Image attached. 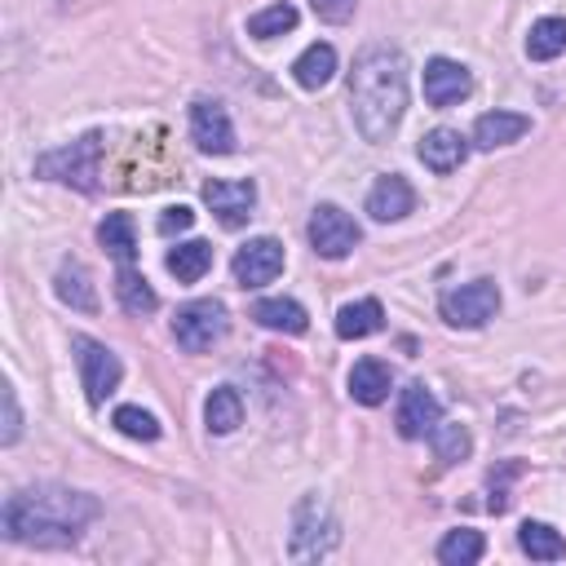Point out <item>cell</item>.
<instances>
[{"instance_id":"20","label":"cell","mask_w":566,"mask_h":566,"mask_svg":"<svg viewBox=\"0 0 566 566\" xmlns=\"http://www.w3.org/2000/svg\"><path fill=\"white\" fill-rule=\"evenodd\" d=\"M53 292H57V296H62L71 310H80V314H93V310H97V292H93V279H88V270H84L80 261H62V265H57Z\"/></svg>"},{"instance_id":"25","label":"cell","mask_w":566,"mask_h":566,"mask_svg":"<svg viewBox=\"0 0 566 566\" xmlns=\"http://www.w3.org/2000/svg\"><path fill=\"white\" fill-rule=\"evenodd\" d=\"M97 243H102L119 265H128V261L137 256V230H133V217H128V212H111V217L97 226Z\"/></svg>"},{"instance_id":"27","label":"cell","mask_w":566,"mask_h":566,"mask_svg":"<svg viewBox=\"0 0 566 566\" xmlns=\"http://www.w3.org/2000/svg\"><path fill=\"white\" fill-rule=\"evenodd\" d=\"M566 53V18H539L526 35V57L531 62H553Z\"/></svg>"},{"instance_id":"32","label":"cell","mask_w":566,"mask_h":566,"mask_svg":"<svg viewBox=\"0 0 566 566\" xmlns=\"http://www.w3.org/2000/svg\"><path fill=\"white\" fill-rule=\"evenodd\" d=\"M310 9L323 18V22H332V27H340V22H349L354 18V9H358V0H310Z\"/></svg>"},{"instance_id":"6","label":"cell","mask_w":566,"mask_h":566,"mask_svg":"<svg viewBox=\"0 0 566 566\" xmlns=\"http://www.w3.org/2000/svg\"><path fill=\"white\" fill-rule=\"evenodd\" d=\"M358 239H363V230H358V221H354L345 208L318 203V208L310 212V248H314L318 256L340 261V256H349V252L358 248Z\"/></svg>"},{"instance_id":"21","label":"cell","mask_w":566,"mask_h":566,"mask_svg":"<svg viewBox=\"0 0 566 566\" xmlns=\"http://www.w3.org/2000/svg\"><path fill=\"white\" fill-rule=\"evenodd\" d=\"M208 270H212V243H203V239H186L168 252V274L177 283H199Z\"/></svg>"},{"instance_id":"34","label":"cell","mask_w":566,"mask_h":566,"mask_svg":"<svg viewBox=\"0 0 566 566\" xmlns=\"http://www.w3.org/2000/svg\"><path fill=\"white\" fill-rule=\"evenodd\" d=\"M190 221H195V212H190L186 203L164 208V217H159V234H181V230H190Z\"/></svg>"},{"instance_id":"29","label":"cell","mask_w":566,"mask_h":566,"mask_svg":"<svg viewBox=\"0 0 566 566\" xmlns=\"http://www.w3.org/2000/svg\"><path fill=\"white\" fill-rule=\"evenodd\" d=\"M486 553V539L478 531H447L438 544V562L442 566H473Z\"/></svg>"},{"instance_id":"33","label":"cell","mask_w":566,"mask_h":566,"mask_svg":"<svg viewBox=\"0 0 566 566\" xmlns=\"http://www.w3.org/2000/svg\"><path fill=\"white\" fill-rule=\"evenodd\" d=\"M18 433H22V411H18V394H13V385H4V433H0V442L9 447V442H18Z\"/></svg>"},{"instance_id":"28","label":"cell","mask_w":566,"mask_h":566,"mask_svg":"<svg viewBox=\"0 0 566 566\" xmlns=\"http://www.w3.org/2000/svg\"><path fill=\"white\" fill-rule=\"evenodd\" d=\"M296 18H301L296 4L274 0V4H265V9H256V13L248 18V35H256V40H274V35H283V31H292Z\"/></svg>"},{"instance_id":"2","label":"cell","mask_w":566,"mask_h":566,"mask_svg":"<svg viewBox=\"0 0 566 566\" xmlns=\"http://www.w3.org/2000/svg\"><path fill=\"white\" fill-rule=\"evenodd\" d=\"M97 517V500L71 486H31L4 500V535L13 544H40V548H62L75 544L80 531Z\"/></svg>"},{"instance_id":"18","label":"cell","mask_w":566,"mask_h":566,"mask_svg":"<svg viewBox=\"0 0 566 566\" xmlns=\"http://www.w3.org/2000/svg\"><path fill=\"white\" fill-rule=\"evenodd\" d=\"M380 327H385V310H380L376 296H363V301H349V305L336 310V336L340 340H363Z\"/></svg>"},{"instance_id":"31","label":"cell","mask_w":566,"mask_h":566,"mask_svg":"<svg viewBox=\"0 0 566 566\" xmlns=\"http://www.w3.org/2000/svg\"><path fill=\"white\" fill-rule=\"evenodd\" d=\"M429 442H433V451H438V460L442 464H455V460H464L469 455V429L464 424H433V433H429Z\"/></svg>"},{"instance_id":"11","label":"cell","mask_w":566,"mask_h":566,"mask_svg":"<svg viewBox=\"0 0 566 566\" xmlns=\"http://www.w3.org/2000/svg\"><path fill=\"white\" fill-rule=\"evenodd\" d=\"M473 93V75L464 62H451V57H433L424 66V102L429 106H455Z\"/></svg>"},{"instance_id":"12","label":"cell","mask_w":566,"mask_h":566,"mask_svg":"<svg viewBox=\"0 0 566 566\" xmlns=\"http://www.w3.org/2000/svg\"><path fill=\"white\" fill-rule=\"evenodd\" d=\"M203 203L217 212L221 226H243L256 208V186L252 181H208L203 186Z\"/></svg>"},{"instance_id":"30","label":"cell","mask_w":566,"mask_h":566,"mask_svg":"<svg viewBox=\"0 0 566 566\" xmlns=\"http://www.w3.org/2000/svg\"><path fill=\"white\" fill-rule=\"evenodd\" d=\"M115 429L124 433V438H137V442H155L159 438V420L150 416V411H142V407H133V402H124V407H115Z\"/></svg>"},{"instance_id":"22","label":"cell","mask_w":566,"mask_h":566,"mask_svg":"<svg viewBox=\"0 0 566 566\" xmlns=\"http://www.w3.org/2000/svg\"><path fill=\"white\" fill-rule=\"evenodd\" d=\"M203 424H208V433H234L243 424V398H239V389L217 385L208 394V402H203Z\"/></svg>"},{"instance_id":"7","label":"cell","mask_w":566,"mask_h":566,"mask_svg":"<svg viewBox=\"0 0 566 566\" xmlns=\"http://www.w3.org/2000/svg\"><path fill=\"white\" fill-rule=\"evenodd\" d=\"M495 314H500V287L491 279L460 283L442 296V318L451 327H486Z\"/></svg>"},{"instance_id":"24","label":"cell","mask_w":566,"mask_h":566,"mask_svg":"<svg viewBox=\"0 0 566 566\" xmlns=\"http://www.w3.org/2000/svg\"><path fill=\"white\" fill-rule=\"evenodd\" d=\"M292 75L301 88H323L332 75H336V49L332 44H310L296 62H292Z\"/></svg>"},{"instance_id":"8","label":"cell","mask_w":566,"mask_h":566,"mask_svg":"<svg viewBox=\"0 0 566 566\" xmlns=\"http://www.w3.org/2000/svg\"><path fill=\"white\" fill-rule=\"evenodd\" d=\"M75 358H80V385H84L88 402H93V407H102V402L115 394L119 376H124L119 358H115L106 345L88 340V336H75Z\"/></svg>"},{"instance_id":"23","label":"cell","mask_w":566,"mask_h":566,"mask_svg":"<svg viewBox=\"0 0 566 566\" xmlns=\"http://www.w3.org/2000/svg\"><path fill=\"white\" fill-rule=\"evenodd\" d=\"M517 544H522V553L535 557V562H562V557H566V539H562V531H553L548 522H522V526H517Z\"/></svg>"},{"instance_id":"10","label":"cell","mask_w":566,"mask_h":566,"mask_svg":"<svg viewBox=\"0 0 566 566\" xmlns=\"http://www.w3.org/2000/svg\"><path fill=\"white\" fill-rule=\"evenodd\" d=\"M190 137L203 155H230L234 150V128L221 102L212 97H195L190 102Z\"/></svg>"},{"instance_id":"15","label":"cell","mask_w":566,"mask_h":566,"mask_svg":"<svg viewBox=\"0 0 566 566\" xmlns=\"http://www.w3.org/2000/svg\"><path fill=\"white\" fill-rule=\"evenodd\" d=\"M411 208H416V190H411L407 177H398V172H385V177L367 190V212H371V221H402Z\"/></svg>"},{"instance_id":"17","label":"cell","mask_w":566,"mask_h":566,"mask_svg":"<svg viewBox=\"0 0 566 566\" xmlns=\"http://www.w3.org/2000/svg\"><path fill=\"white\" fill-rule=\"evenodd\" d=\"M252 318H256L261 327H270V332H283V336H301V332L310 327L305 305L292 301V296H265V301H256V305H252Z\"/></svg>"},{"instance_id":"19","label":"cell","mask_w":566,"mask_h":566,"mask_svg":"<svg viewBox=\"0 0 566 566\" xmlns=\"http://www.w3.org/2000/svg\"><path fill=\"white\" fill-rule=\"evenodd\" d=\"M389 385H394V376H389V367H385L380 358H358V363L349 367V394H354V402H363V407L385 402V398H389Z\"/></svg>"},{"instance_id":"5","label":"cell","mask_w":566,"mask_h":566,"mask_svg":"<svg viewBox=\"0 0 566 566\" xmlns=\"http://www.w3.org/2000/svg\"><path fill=\"white\" fill-rule=\"evenodd\" d=\"M226 327H230V318H226V305H221V301H190V305H181L177 318H172V336H177V345H181L186 354L212 349V345L226 336Z\"/></svg>"},{"instance_id":"26","label":"cell","mask_w":566,"mask_h":566,"mask_svg":"<svg viewBox=\"0 0 566 566\" xmlns=\"http://www.w3.org/2000/svg\"><path fill=\"white\" fill-rule=\"evenodd\" d=\"M115 296H119V305H124L128 314H150V310L159 305L155 287H150L146 274L133 270V265H119V274H115Z\"/></svg>"},{"instance_id":"14","label":"cell","mask_w":566,"mask_h":566,"mask_svg":"<svg viewBox=\"0 0 566 566\" xmlns=\"http://www.w3.org/2000/svg\"><path fill=\"white\" fill-rule=\"evenodd\" d=\"M531 133V115H517V111H486L473 119V146L478 150H495V146H513Z\"/></svg>"},{"instance_id":"9","label":"cell","mask_w":566,"mask_h":566,"mask_svg":"<svg viewBox=\"0 0 566 566\" xmlns=\"http://www.w3.org/2000/svg\"><path fill=\"white\" fill-rule=\"evenodd\" d=\"M230 270H234V283H239V287H265V283H274V279L283 274V243L270 239V234L248 239V243L234 252Z\"/></svg>"},{"instance_id":"16","label":"cell","mask_w":566,"mask_h":566,"mask_svg":"<svg viewBox=\"0 0 566 566\" xmlns=\"http://www.w3.org/2000/svg\"><path fill=\"white\" fill-rule=\"evenodd\" d=\"M416 155H420V164L433 168V172H455V168L464 164L469 146H464V137H460L455 128H433V133L420 137Z\"/></svg>"},{"instance_id":"3","label":"cell","mask_w":566,"mask_h":566,"mask_svg":"<svg viewBox=\"0 0 566 566\" xmlns=\"http://www.w3.org/2000/svg\"><path fill=\"white\" fill-rule=\"evenodd\" d=\"M336 539H340V526H336V513L327 509V500L318 491L301 495V504L292 509V535H287L292 562H318L336 548Z\"/></svg>"},{"instance_id":"13","label":"cell","mask_w":566,"mask_h":566,"mask_svg":"<svg viewBox=\"0 0 566 566\" xmlns=\"http://www.w3.org/2000/svg\"><path fill=\"white\" fill-rule=\"evenodd\" d=\"M438 420H442L438 398L424 385H407L402 398H398V433L402 438H429Z\"/></svg>"},{"instance_id":"4","label":"cell","mask_w":566,"mask_h":566,"mask_svg":"<svg viewBox=\"0 0 566 566\" xmlns=\"http://www.w3.org/2000/svg\"><path fill=\"white\" fill-rule=\"evenodd\" d=\"M35 177L62 181V186H75V190H97V177H102V133H84L71 146L44 150L35 159Z\"/></svg>"},{"instance_id":"1","label":"cell","mask_w":566,"mask_h":566,"mask_svg":"<svg viewBox=\"0 0 566 566\" xmlns=\"http://www.w3.org/2000/svg\"><path fill=\"white\" fill-rule=\"evenodd\" d=\"M349 106L367 142H389L407 115V57L389 44L363 49L349 71Z\"/></svg>"}]
</instances>
